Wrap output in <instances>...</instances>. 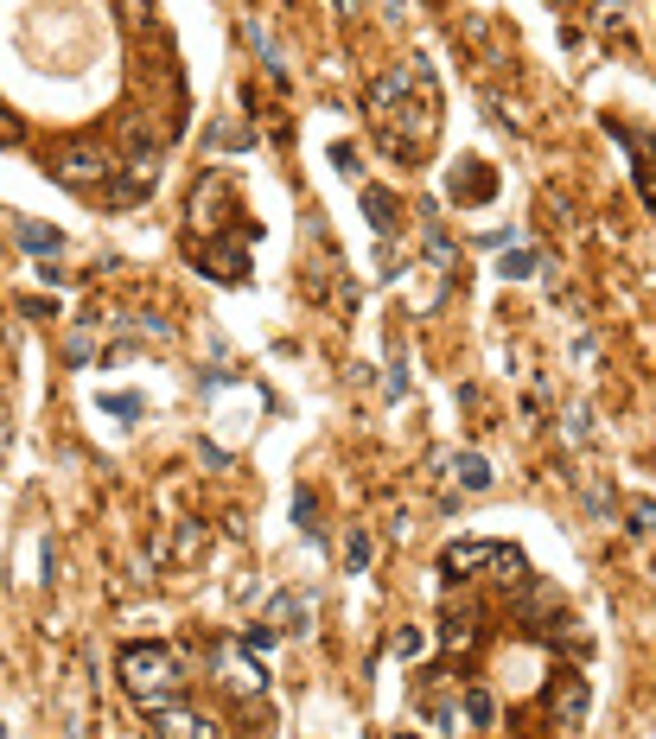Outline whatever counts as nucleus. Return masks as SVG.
I'll use <instances>...</instances> for the list:
<instances>
[{
  "label": "nucleus",
  "mask_w": 656,
  "mask_h": 739,
  "mask_svg": "<svg viewBox=\"0 0 656 739\" xmlns=\"http://www.w3.org/2000/svg\"><path fill=\"white\" fill-rule=\"evenodd\" d=\"M364 115H370L376 147L395 166H421L440 141V83L427 71V58H408L389 77H376L364 90Z\"/></svg>",
  "instance_id": "f257e3e1"
},
{
  "label": "nucleus",
  "mask_w": 656,
  "mask_h": 739,
  "mask_svg": "<svg viewBox=\"0 0 656 739\" xmlns=\"http://www.w3.org/2000/svg\"><path fill=\"white\" fill-rule=\"evenodd\" d=\"M115 676H122V689L141 714L166 708V701H185V669L166 644H128L122 657H115Z\"/></svg>",
  "instance_id": "f03ea898"
},
{
  "label": "nucleus",
  "mask_w": 656,
  "mask_h": 739,
  "mask_svg": "<svg viewBox=\"0 0 656 739\" xmlns=\"http://www.w3.org/2000/svg\"><path fill=\"white\" fill-rule=\"evenodd\" d=\"M45 173L58 185H71L83 198H109L115 192V173H122V160H115L102 141H64L58 153L45 160Z\"/></svg>",
  "instance_id": "7ed1b4c3"
},
{
  "label": "nucleus",
  "mask_w": 656,
  "mask_h": 739,
  "mask_svg": "<svg viewBox=\"0 0 656 739\" xmlns=\"http://www.w3.org/2000/svg\"><path fill=\"white\" fill-rule=\"evenodd\" d=\"M185 217H192V243H198V236H230V230H249V223H230V217H243V211H236V179L223 173V166L198 179L192 211H185Z\"/></svg>",
  "instance_id": "20e7f679"
},
{
  "label": "nucleus",
  "mask_w": 656,
  "mask_h": 739,
  "mask_svg": "<svg viewBox=\"0 0 656 739\" xmlns=\"http://www.w3.org/2000/svg\"><path fill=\"white\" fill-rule=\"evenodd\" d=\"M440 567H446L453 580H478V567H497V580H504V587H510V580H529V561L516 555V548H504V542H453V548L440 555Z\"/></svg>",
  "instance_id": "39448f33"
},
{
  "label": "nucleus",
  "mask_w": 656,
  "mask_h": 739,
  "mask_svg": "<svg viewBox=\"0 0 656 739\" xmlns=\"http://www.w3.org/2000/svg\"><path fill=\"white\" fill-rule=\"evenodd\" d=\"M192 262H198V274H211L217 287H243L249 281V230L204 236V243H192Z\"/></svg>",
  "instance_id": "423d86ee"
},
{
  "label": "nucleus",
  "mask_w": 656,
  "mask_h": 739,
  "mask_svg": "<svg viewBox=\"0 0 656 739\" xmlns=\"http://www.w3.org/2000/svg\"><path fill=\"white\" fill-rule=\"evenodd\" d=\"M446 198L459 204V211H478V204H491L497 198V173L485 160H459L453 166V179H446Z\"/></svg>",
  "instance_id": "0eeeda50"
},
{
  "label": "nucleus",
  "mask_w": 656,
  "mask_h": 739,
  "mask_svg": "<svg viewBox=\"0 0 656 739\" xmlns=\"http://www.w3.org/2000/svg\"><path fill=\"white\" fill-rule=\"evenodd\" d=\"M586 708H593V695H586V676H580V669H561L555 689H548V714H555V727H580Z\"/></svg>",
  "instance_id": "6e6552de"
},
{
  "label": "nucleus",
  "mask_w": 656,
  "mask_h": 739,
  "mask_svg": "<svg viewBox=\"0 0 656 739\" xmlns=\"http://www.w3.org/2000/svg\"><path fill=\"white\" fill-rule=\"evenodd\" d=\"M153 733L160 739H217V720H204L198 708H185V701H166V708H153Z\"/></svg>",
  "instance_id": "1a4fd4ad"
},
{
  "label": "nucleus",
  "mask_w": 656,
  "mask_h": 739,
  "mask_svg": "<svg viewBox=\"0 0 656 739\" xmlns=\"http://www.w3.org/2000/svg\"><path fill=\"white\" fill-rule=\"evenodd\" d=\"M606 128L618 134V141H625L631 147V173H637V192H644V204H650V211H656V147L644 141V134H631L625 122H612V115H606Z\"/></svg>",
  "instance_id": "9d476101"
},
{
  "label": "nucleus",
  "mask_w": 656,
  "mask_h": 739,
  "mask_svg": "<svg viewBox=\"0 0 656 739\" xmlns=\"http://www.w3.org/2000/svg\"><path fill=\"white\" fill-rule=\"evenodd\" d=\"M364 217H370L376 236H395V230H402V204H395L389 185H364Z\"/></svg>",
  "instance_id": "9b49d317"
},
{
  "label": "nucleus",
  "mask_w": 656,
  "mask_h": 739,
  "mask_svg": "<svg viewBox=\"0 0 656 739\" xmlns=\"http://www.w3.org/2000/svg\"><path fill=\"white\" fill-rule=\"evenodd\" d=\"M453 650H472L478 644V606L472 599H459V606H446V631H440Z\"/></svg>",
  "instance_id": "f8f14e48"
},
{
  "label": "nucleus",
  "mask_w": 656,
  "mask_h": 739,
  "mask_svg": "<svg viewBox=\"0 0 656 739\" xmlns=\"http://www.w3.org/2000/svg\"><path fill=\"white\" fill-rule=\"evenodd\" d=\"M268 625H274V631H306V625H313V599L281 593V599L268 606Z\"/></svg>",
  "instance_id": "ddd939ff"
},
{
  "label": "nucleus",
  "mask_w": 656,
  "mask_h": 739,
  "mask_svg": "<svg viewBox=\"0 0 656 739\" xmlns=\"http://www.w3.org/2000/svg\"><path fill=\"white\" fill-rule=\"evenodd\" d=\"M453 478L465 491H491V466H485V453H459L453 459Z\"/></svg>",
  "instance_id": "4468645a"
},
{
  "label": "nucleus",
  "mask_w": 656,
  "mask_h": 739,
  "mask_svg": "<svg viewBox=\"0 0 656 739\" xmlns=\"http://www.w3.org/2000/svg\"><path fill=\"white\" fill-rule=\"evenodd\" d=\"M389 657H402V663L427 657V631H421V625H395V631H389Z\"/></svg>",
  "instance_id": "2eb2a0df"
},
{
  "label": "nucleus",
  "mask_w": 656,
  "mask_h": 739,
  "mask_svg": "<svg viewBox=\"0 0 656 739\" xmlns=\"http://www.w3.org/2000/svg\"><path fill=\"white\" fill-rule=\"evenodd\" d=\"M370 561H376V542H370V529H351V536H344V574H364Z\"/></svg>",
  "instance_id": "dca6fc26"
},
{
  "label": "nucleus",
  "mask_w": 656,
  "mask_h": 739,
  "mask_svg": "<svg viewBox=\"0 0 656 739\" xmlns=\"http://www.w3.org/2000/svg\"><path fill=\"white\" fill-rule=\"evenodd\" d=\"M20 243H26L32 255H58V249H64V236H58V230H45V223H32V217H20Z\"/></svg>",
  "instance_id": "f3484780"
},
{
  "label": "nucleus",
  "mask_w": 656,
  "mask_h": 739,
  "mask_svg": "<svg viewBox=\"0 0 656 739\" xmlns=\"http://www.w3.org/2000/svg\"><path fill=\"white\" fill-rule=\"evenodd\" d=\"M204 141L211 147H255V122H217Z\"/></svg>",
  "instance_id": "a211bd4d"
},
{
  "label": "nucleus",
  "mask_w": 656,
  "mask_h": 739,
  "mask_svg": "<svg viewBox=\"0 0 656 739\" xmlns=\"http://www.w3.org/2000/svg\"><path fill=\"white\" fill-rule=\"evenodd\" d=\"M599 32L631 51V26H625V7H618V0H599Z\"/></svg>",
  "instance_id": "6ab92c4d"
},
{
  "label": "nucleus",
  "mask_w": 656,
  "mask_h": 739,
  "mask_svg": "<svg viewBox=\"0 0 656 739\" xmlns=\"http://www.w3.org/2000/svg\"><path fill=\"white\" fill-rule=\"evenodd\" d=\"M459 708H465V720H472V727H491V720H497V701H491V689H465V701H459Z\"/></svg>",
  "instance_id": "aec40b11"
},
{
  "label": "nucleus",
  "mask_w": 656,
  "mask_h": 739,
  "mask_svg": "<svg viewBox=\"0 0 656 739\" xmlns=\"http://www.w3.org/2000/svg\"><path fill=\"white\" fill-rule=\"evenodd\" d=\"M535 268H542V255H535V249H510L504 262H497V274H504V281H529Z\"/></svg>",
  "instance_id": "412c9836"
},
{
  "label": "nucleus",
  "mask_w": 656,
  "mask_h": 739,
  "mask_svg": "<svg viewBox=\"0 0 656 739\" xmlns=\"http://www.w3.org/2000/svg\"><path fill=\"white\" fill-rule=\"evenodd\" d=\"M274 638H281V631H274L268 618H262V625H249V631H243V657H268Z\"/></svg>",
  "instance_id": "4be33fe9"
},
{
  "label": "nucleus",
  "mask_w": 656,
  "mask_h": 739,
  "mask_svg": "<svg viewBox=\"0 0 656 739\" xmlns=\"http://www.w3.org/2000/svg\"><path fill=\"white\" fill-rule=\"evenodd\" d=\"M293 523H300L306 536H319V497H313V491H300V497H293Z\"/></svg>",
  "instance_id": "5701e85b"
},
{
  "label": "nucleus",
  "mask_w": 656,
  "mask_h": 739,
  "mask_svg": "<svg viewBox=\"0 0 656 739\" xmlns=\"http://www.w3.org/2000/svg\"><path fill=\"white\" fill-rule=\"evenodd\" d=\"M427 255H434V268H453V243L440 236V223H427Z\"/></svg>",
  "instance_id": "b1692460"
},
{
  "label": "nucleus",
  "mask_w": 656,
  "mask_h": 739,
  "mask_svg": "<svg viewBox=\"0 0 656 739\" xmlns=\"http://www.w3.org/2000/svg\"><path fill=\"white\" fill-rule=\"evenodd\" d=\"M122 7V20L134 26V32H147V20H153V0H115Z\"/></svg>",
  "instance_id": "393cba45"
},
{
  "label": "nucleus",
  "mask_w": 656,
  "mask_h": 739,
  "mask_svg": "<svg viewBox=\"0 0 656 739\" xmlns=\"http://www.w3.org/2000/svg\"><path fill=\"white\" fill-rule=\"evenodd\" d=\"M102 408L122 415V421H134V415H141V395H102Z\"/></svg>",
  "instance_id": "a878e982"
},
{
  "label": "nucleus",
  "mask_w": 656,
  "mask_h": 739,
  "mask_svg": "<svg viewBox=\"0 0 656 739\" xmlns=\"http://www.w3.org/2000/svg\"><path fill=\"white\" fill-rule=\"evenodd\" d=\"M20 115H13V109H0V147H20Z\"/></svg>",
  "instance_id": "bb28decb"
},
{
  "label": "nucleus",
  "mask_w": 656,
  "mask_h": 739,
  "mask_svg": "<svg viewBox=\"0 0 656 739\" xmlns=\"http://www.w3.org/2000/svg\"><path fill=\"white\" fill-rule=\"evenodd\" d=\"M26 319H58V300H20Z\"/></svg>",
  "instance_id": "cd10ccee"
},
{
  "label": "nucleus",
  "mask_w": 656,
  "mask_h": 739,
  "mask_svg": "<svg viewBox=\"0 0 656 739\" xmlns=\"http://www.w3.org/2000/svg\"><path fill=\"white\" fill-rule=\"evenodd\" d=\"M561 7H580V0H555V13H561Z\"/></svg>",
  "instance_id": "c85d7f7f"
}]
</instances>
